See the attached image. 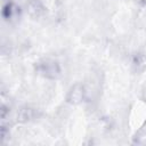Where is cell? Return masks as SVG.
Wrapping results in <instances>:
<instances>
[{
  "instance_id": "cell-1",
  "label": "cell",
  "mask_w": 146,
  "mask_h": 146,
  "mask_svg": "<svg viewBox=\"0 0 146 146\" xmlns=\"http://www.w3.org/2000/svg\"><path fill=\"white\" fill-rule=\"evenodd\" d=\"M34 68L38 74L42 75L46 79L56 80L62 75V68L57 60L51 58H44L35 63Z\"/></svg>"
},
{
  "instance_id": "cell-2",
  "label": "cell",
  "mask_w": 146,
  "mask_h": 146,
  "mask_svg": "<svg viewBox=\"0 0 146 146\" xmlns=\"http://www.w3.org/2000/svg\"><path fill=\"white\" fill-rule=\"evenodd\" d=\"M86 96H87V91H86L84 87L81 83H76L68 90V94L66 96V100L70 104L78 105V104H81L82 102L86 100Z\"/></svg>"
},
{
  "instance_id": "cell-3",
  "label": "cell",
  "mask_w": 146,
  "mask_h": 146,
  "mask_svg": "<svg viewBox=\"0 0 146 146\" xmlns=\"http://www.w3.org/2000/svg\"><path fill=\"white\" fill-rule=\"evenodd\" d=\"M39 116H40V112L36 108L29 107V106L21 107L17 112V121L22 122V123L33 121V120L38 119Z\"/></svg>"
},
{
  "instance_id": "cell-4",
  "label": "cell",
  "mask_w": 146,
  "mask_h": 146,
  "mask_svg": "<svg viewBox=\"0 0 146 146\" xmlns=\"http://www.w3.org/2000/svg\"><path fill=\"white\" fill-rule=\"evenodd\" d=\"M26 8L30 14V16L34 18H39L44 14V6L41 0H27L26 2Z\"/></svg>"
},
{
  "instance_id": "cell-5",
  "label": "cell",
  "mask_w": 146,
  "mask_h": 146,
  "mask_svg": "<svg viewBox=\"0 0 146 146\" xmlns=\"http://www.w3.org/2000/svg\"><path fill=\"white\" fill-rule=\"evenodd\" d=\"M132 67L136 72H143L146 70V55L143 52H137L131 59Z\"/></svg>"
},
{
  "instance_id": "cell-6",
  "label": "cell",
  "mask_w": 146,
  "mask_h": 146,
  "mask_svg": "<svg viewBox=\"0 0 146 146\" xmlns=\"http://www.w3.org/2000/svg\"><path fill=\"white\" fill-rule=\"evenodd\" d=\"M17 13H18V9L11 1L6 2L2 7V17L5 21H8V22L11 21L16 16Z\"/></svg>"
}]
</instances>
